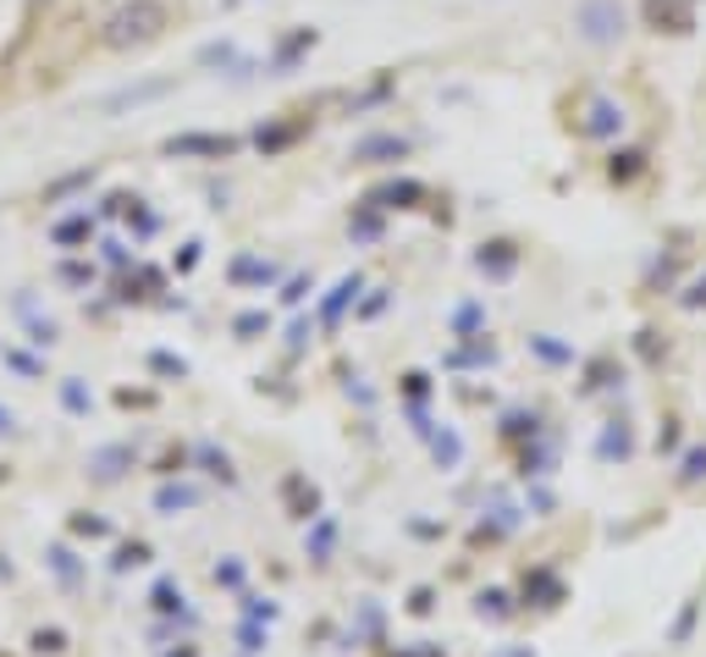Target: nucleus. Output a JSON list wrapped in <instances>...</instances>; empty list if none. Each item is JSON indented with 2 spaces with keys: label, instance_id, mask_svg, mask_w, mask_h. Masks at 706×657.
<instances>
[{
  "label": "nucleus",
  "instance_id": "obj_1",
  "mask_svg": "<svg viewBox=\"0 0 706 657\" xmlns=\"http://www.w3.org/2000/svg\"><path fill=\"white\" fill-rule=\"evenodd\" d=\"M166 23H172V12L161 7V0H122V7L100 23V45L117 51V56H128V51L155 45L166 34Z\"/></svg>",
  "mask_w": 706,
  "mask_h": 657
},
{
  "label": "nucleus",
  "instance_id": "obj_10",
  "mask_svg": "<svg viewBox=\"0 0 706 657\" xmlns=\"http://www.w3.org/2000/svg\"><path fill=\"white\" fill-rule=\"evenodd\" d=\"M514 265H519V249H514L508 238L481 243V254H475V271H481V276H514Z\"/></svg>",
  "mask_w": 706,
  "mask_h": 657
},
{
  "label": "nucleus",
  "instance_id": "obj_14",
  "mask_svg": "<svg viewBox=\"0 0 706 657\" xmlns=\"http://www.w3.org/2000/svg\"><path fill=\"white\" fill-rule=\"evenodd\" d=\"M194 503H199V492L183 486V481H166V486L155 492V514H177V508H194Z\"/></svg>",
  "mask_w": 706,
  "mask_h": 657
},
{
  "label": "nucleus",
  "instance_id": "obj_15",
  "mask_svg": "<svg viewBox=\"0 0 706 657\" xmlns=\"http://www.w3.org/2000/svg\"><path fill=\"white\" fill-rule=\"evenodd\" d=\"M18 309H23V320H29L34 343H40V349H51V343H56V320H51V315H40V309H34L29 298H18Z\"/></svg>",
  "mask_w": 706,
  "mask_h": 657
},
{
  "label": "nucleus",
  "instance_id": "obj_26",
  "mask_svg": "<svg viewBox=\"0 0 706 657\" xmlns=\"http://www.w3.org/2000/svg\"><path fill=\"white\" fill-rule=\"evenodd\" d=\"M111 563H117V569H139V563H150V547H144V541H128Z\"/></svg>",
  "mask_w": 706,
  "mask_h": 657
},
{
  "label": "nucleus",
  "instance_id": "obj_22",
  "mask_svg": "<svg viewBox=\"0 0 706 657\" xmlns=\"http://www.w3.org/2000/svg\"><path fill=\"white\" fill-rule=\"evenodd\" d=\"M199 464H205L210 475H221V481H232V459H227L221 448H210V442H205V448H199Z\"/></svg>",
  "mask_w": 706,
  "mask_h": 657
},
{
  "label": "nucleus",
  "instance_id": "obj_33",
  "mask_svg": "<svg viewBox=\"0 0 706 657\" xmlns=\"http://www.w3.org/2000/svg\"><path fill=\"white\" fill-rule=\"evenodd\" d=\"M536 426H541L536 415H508V426H503V431H508V437H525V431L536 437Z\"/></svg>",
  "mask_w": 706,
  "mask_h": 657
},
{
  "label": "nucleus",
  "instance_id": "obj_19",
  "mask_svg": "<svg viewBox=\"0 0 706 657\" xmlns=\"http://www.w3.org/2000/svg\"><path fill=\"white\" fill-rule=\"evenodd\" d=\"M51 569H56L62 585H78V558H73L67 547H51Z\"/></svg>",
  "mask_w": 706,
  "mask_h": 657
},
{
  "label": "nucleus",
  "instance_id": "obj_44",
  "mask_svg": "<svg viewBox=\"0 0 706 657\" xmlns=\"http://www.w3.org/2000/svg\"><path fill=\"white\" fill-rule=\"evenodd\" d=\"M172 657H194V651H188V646H183V651H172Z\"/></svg>",
  "mask_w": 706,
  "mask_h": 657
},
{
  "label": "nucleus",
  "instance_id": "obj_21",
  "mask_svg": "<svg viewBox=\"0 0 706 657\" xmlns=\"http://www.w3.org/2000/svg\"><path fill=\"white\" fill-rule=\"evenodd\" d=\"M89 232H95V221H89V216H73V221L56 227V243H84Z\"/></svg>",
  "mask_w": 706,
  "mask_h": 657
},
{
  "label": "nucleus",
  "instance_id": "obj_42",
  "mask_svg": "<svg viewBox=\"0 0 706 657\" xmlns=\"http://www.w3.org/2000/svg\"><path fill=\"white\" fill-rule=\"evenodd\" d=\"M398 657H442V646H420V651H398Z\"/></svg>",
  "mask_w": 706,
  "mask_h": 657
},
{
  "label": "nucleus",
  "instance_id": "obj_17",
  "mask_svg": "<svg viewBox=\"0 0 706 657\" xmlns=\"http://www.w3.org/2000/svg\"><path fill=\"white\" fill-rule=\"evenodd\" d=\"M596 448H602V459H629V453H635V442H629V431H624V426H613Z\"/></svg>",
  "mask_w": 706,
  "mask_h": 657
},
{
  "label": "nucleus",
  "instance_id": "obj_12",
  "mask_svg": "<svg viewBox=\"0 0 706 657\" xmlns=\"http://www.w3.org/2000/svg\"><path fill=\"white\" fill-rule=\"evenodd\" d=\"M360 287H365L360 276H342V282L326 293V304H320V320H326V326H337V320H342V309H348L353 298H360Z\"/></svg>",
  "mask_w": 706,
  "mask_h": 657
},
{
  "label": "nucleus",
  "instance_id": "obj_36",
  "mask_svg": "<svg viewBox=\"0 0 706 657\" xmlns=\"http://www.w3.org/2000/svg\"><path fill=\"white\" fill-rule=\"evenodd\" d=\"M216 585H243V569L238 563H216Z\"/></svg>",
  "mask_w": 706,
  "mask_h": 657
},
{
  "label": "nucleus",
  "instance_id": "obj_41",
  "mask_svg": "<svg viewBox=\"0 0 706 657\" xmlns=\"http://www.w3.org/2000/svg\"><path fill=\"white\" fill-rule=\"evenodd\" d=\"M673 442H679V426H673V420H668V426H662V431H657V448H673Z\"/></svg>",
  "mask_w": 706,
  "mask_h": 657
},
{
  "label": "nucleus",
  "instance_id": "obj_18",
  "mask_svg": "<svg viewBox=\"0 0 706 657\" xmlns=\"http://www.w3.org/2000/svg\"><path fill=\"white\" fill-rule=\"evenodd\" d=\"M309 45H315V29H298V34H293V40L282 45V56H276V67H293V62H298V56H304Z\"/></svg>",
  "mask_w": 706,
  "mask_h": 657
},
{
  "label": "nucleus",
  "instance_id": "obj_3",
  "mask_svg": "<svg viewBox=\"0 0 706 657\" xmlns=\"http://www.w3.org/2000/svg\"><path fill=\"white\" fill-rule=\"evenodd\" d=\"M624 122H629V117H624V106H618L613 95H591V100H585V111H580V133H585V139H596V144L618 139V133H624Z\"/></svg>",
  "mask_w": 706,
  "mask_h": 657
},
{
  "label": "nucleus",
  "instance_id": "obj_4",
  "mask_svg": "<svg viewBox=\"0 0 706 657\" xmlns=\"http://www.w3.org/2000/svg\"><path fill=\"white\" fill-rule=\"evenodd\" d=\"M166 155H177V161H188V155L227 161V155H238V139H227V133H177V139H166Z\"/></svg>",
  "mask_w": 706,
  "mask_h": 657
},
{
  "label": "nucleus",
  "instance_id": "obj_6",
  "mask_svg": "<svg viewBox=\"0 0 706 657\" xmlns=\"http://www.w3.org/2000/svg\"><path fill=\"white\" fill-rule=\"evenodd\" d=\"M166 95H172V78H150V84H133V89H117V95H106V100H100V111H106V117H117V111H128V106L139 111V106H150V100H166Z\"/></svg>",
  "mask_w": 706,
  "mask_h": 657
},
{
  "label": "nucleus",
  "instance_id": "obj_43",
  "mask_svg": "<svg viewBox=\"0 0 706 657\" xmlns=\"http://www.w3.org/2000/svg\"><path fill=\"white\" fill-rule=\"evenodd\" d=\"M7 431H12V409H7V404H0V437H7Z\"/></svg>",
  "mask_w": 706,
  "mask_h": 657
},
{
  "label": "nucleus",
  "instance_id": "obj_20",
  "mask_svg": "<svg viewBox=\"0 0 706 657\" xmlns=\"http://www.w3.org/2000/svg\"><path fill=\"white\" fill-rule=\"evenodd\" d=\"M679 481H684V486L706 481V448H690V453H684V464H679Z\"/></svg>",
  "mask_w": 706,
  "mask_h": 657
},
{
  "label": "nucleus",
  "instance_id": "obj_31",
  "mask_svg": "<svg viewBox=\"0 0 706 657\" xmlns=\"http://www.w3.org/2000/svg\"><path fill=\"white\" fill-rule=\"evenodd\" d=\"M530 591H536V596H547V602H558V596H563L552 574H536V580H525V596H530Z\"/></svg>",
  "mask_w": 706,
  "mask_h": 657
},
{
  "label": "nucleus",
  "instance_id": "obj_38",
  "mask_svg": "<svg viewBox=\"0 0 706 657\" xmlns=\"http://www.w3.org/2000/svg\"><path fill=\"white\" fill-rule=\"evenodd\" d=\"M62 276H67V282H73V287H84V282H89V276H95V271H89V265H62Z\"/></svg>",
  "mask_w": 706,
  "mask_h": 657
},
{
  "label": "nucleus",
  "instance_id": "obj_32",
  "mask_svg": "<svg viewBox=\"0 0 706 657\" xmlns=\"http://www.w3.org/2000/svg\"><path fill=\"white\" fill-rule=\"evenodd\" d=\"M232 332H238V338H260V332H265V315H238Z\"/></svg>",
  "mask_w": 706,
  "mask_h": 657
},
{
  "label": "nucleus",
  "instance_id": "obj_35",
  "mask_svg": "<svg viewBox=\"0 0 706 657\" xmlns=\"http://www.w3.org/2000/svg\"><path fill=\"white\" fill-rule=\"evenodd\" d=\"M150 365H155L161 376H188V365H183V360H172V354H155Z\"/></svg>",
  "mask_w": 706,
  "mask_h": 657
},
{
  "label": "nucleus",
  "instance_id": "obj_16",
  "mask_svg": "<svg viewBox=\"0 0 706 657\" xmlns=\"http://www.w3.org/2000/svg\"><path fill=\"white\" fill-rule=\"evenodd\" d=\"M640 166H646V155H640V150H618V155L607 161L613 183H629V177H640Z\"/></svg>",
  "mask_w": 706,
  "mask_h": 657
},
{
  "label": "nucleus",
  "instance_id": "obj_7",
  "mask_svg": "<svg viewBox=\"0 0 706 657\" xmlns=\"http://www.w3.org/2000/svg\"><path fill=\"white\" fill-rule=\"evenodd\" d=\"M404 155H409V139H398V133H371V139L353 144V161L360 166H387V161H404Z\"/></svg>",
  "mask_w": 706,
  "mask_h": 657
},
{
  "label": "nucleus",
  "instance_id": "obj_8",
  "mask_svg": "<svg viewBox=\"0 0 706 657\" xmlns=\"http://www.w3.org/2000/svg\"><path fill=\"white\" fill-rule=\"evenodd\" d=\"M646 23L662 34H684L690 29V0H646Z\"/></svg>",
  "mask_w": 706,
  "mask_h": 657
},
{
  "label": "nucleus",
  "instance_id": "obj_13",
  "mask_svg": "<svg viewBox=\"0 0 706 657\" xmlns=\"http://www.w3.org/2000/svg\"><path fill=\"white\" fill-rule=\"evenodd\" d=\"M232 282H260V287H265V282H276V265L260 260V254H238V260H232Z\"/></svg>",
  "mask_w": 706,
  "mask_h": 657
},
{
  "label": "nucleus",
  "instance_id": "obj_27",
  "mask_svg": "<svg viewBox=\"0 0 706 657\" xmlns=\"http://www.w3.org/2000/svg\"><path fill=\"white\" fill-rule=\"evenodd\" d=\"M150 602H155V607H161V613H177V607H183V591H177V585H172V580H161V585H155V596H150Z\"/></svg>",
  "mask_w": 706,
  "mask_h": 657
},
{
  "label": "nucleus",
  "instance_id": "obj_24",
  "mask_svg": "<svg viewBox=\"0 0 706 657\" xmlns=\"http://www.w3.org/2000/svg\"><path fill=\"white\" fill-rule=\"evenodd\" d=\"M353 238H360V243H371V238H382V216L365 205L360 216H353Z\"/></svg>",
  "mask_w": 706,
  "mask_h": 657
},
{
  "label": "nucleus",
  "instance_id": "obj_23",
  "mask_svg": "<svg viewBox=\"0 0 706 657\" xmlns=\"http://www.w3.org/2000/svg\"><path fill=\"white\" fill-rule=\"evenodd\" d=\"M475 607H481V618H508V613H514V607H508V591H481Z\"/></svg>",
  "mask_w": 706,
  "mask_h": 657
},
{
  "label": "nucleus",
  "instance_id": "obj_25",
  "mask_svg": "<svg viewBox=\"0 0 706 657\" xmlns=\"http://www.w3.org/2000/svg\"><path fill=\"white\" fill-rule=\"evenodd\" d=\"M62 404H67L73 415H89V393H84V382H62Z\"/></svg>",
  "mask_w": 706,
  "mask_h": 657
},
{
  "label": "nucleus",
  "instance_id": "obj_37",
  "mask_svg": "<svg viewBox=\"0 0 706 657\" xmlns=\"http://www.w3.org/2000/svg\"><path fill=\"white\" fill-rule=\"evenodd\" d=\"M679 304H684V309H701V304H706V276H701V282H690V293H684Z\"/></svg>",
  "mask_w": 706,
  "mask_h": 657
},
{
  "label": "nucleus",
  "instance_id": "obj_5",
  "mask_svg": "<svg viewBox=\"0 0 706 657\" xmlns=\"http://www.w3.org/2000/svg\"><path fill=\"white\" fill-rule=\"evenodd\" d=\"M128 470H133V448L128 442H111V448L89 453V481H100V486H117Z\"/></svg>",
  "mask_w": 706,
  "mask_h": 657
},
{
  "label": "nucleus",
  "instance_id": "obj_29",
  "mask_svg": "<svg viewBox=\"0 0 706 657\" xmlns=\"http://www.w3.org/2000/svg\"><path fill=\"white\" fill-rule=\"evenodd\" d=\"M34 651H51L56 657V651H67V635L62 629H34Z\"/></svg>",
  "mask_w": 706,
  "mask_h": 657
},
{
  "label": "nucleus",
  "instance_id": "obj_45",
  "mask_svg": "<svg viewBox=\"0 0 706 657\" xmlns=\"http://www.w3.org/2000/svg\"><path fill=\"white\" fill-rule=\"evenodd\" d=\"M508 657H530V651H508Z\"/></svg>",
  "mask_w": 706,
  "mask_h": 657
},
{
  "label": "nucleus",
  "instance_id": "obj_9",
  "mask_svg": "<svg viewBox=\"0 0 706 657\" xmlns=\"http://www.w3.org/2000/svg\"><path fill=\"white\" fill-rule=\"evenodd\" d=\"M420 194H426V188L404 177V183H382V188H371V194H365V205H371V210H409Z\"/></svg>",
  "mask_w": 706,
  "mask_h": 657
},
{
  "label": "nucleus",
  "instance_id": "obj_2",
  "mask_svg": "<svg viewBox=\"0 0 706 657\" xmlns=\"http://www.w3.org/2000/svg\"><path fill=\"white\" fill-rule=\"evenodd\" d=\"M629 18H624V0H574V34L591 51H613L624 40Z\"/></svg>",
  "mask_w": 706,
  "mask_h": 657
},
{
  "label": "nucleus",
  "instance_id": "obj_34",
  "mask_svg": "<svg viewBox=\"0 0 706 657\" xmlns=\"http://www.w3.org/2000/svg\"><path fill=\"white\" fill-rule=\"evenodd\" d=\"M326 552H331V525L320 519L315 525V541H309V558H326Z\"/></svg>",
  "mask_w": 706,
  "mask_h": 657
},
{
  "label": "nucleus",
  "instance_id": "obj_40",
  "mask_svg": "<svg viewBox=\"0 0 706 657\" xmlns=\"http://www.w3.org/2000/svg\"><path fill=\"white\" fill-rule=\"evenodd\" d=\"M304 293H309V276H298V282H287V293H282V298H287V304H298Z\"/></svg>",
  "mask_w": 706,
  "mask_h": 657
},
{
  "label": "nucleus",
  "instance_id": "obj_39",
  "mask_svg": "<svg viewBox=\"0 0 706 657\" xmlns=\"http://www.w3.org/2000/svg\"><path fill=\"white\" fill-rule=\"evenodd\" d=\"M431 607H437L431 591H415V596H409V613H431Z\"/></svg>",
  "mask_w": 706,
  "mask_h": 657
},
{
  "label": "nucleus",
  "instance_id": "obj_30",
  "mask_svg": "<svg viewBox=\"0 0 706 657\" xmlns=\"http://www.w3.org/2000/svg\"><path fill=\"white\" fill-rule=\"evenodd\" d=\"M73 530H78V536H106L111 525H106L100 514H73Z\"/></svg>",
  "mask_w": 706,
  "mask_h": 657
},
{
  "label": "nucleus",
  "instance_id": "obj_28",
  "mask_svg": "<svg viewBox=\"0 0 706 657\" xmlns=\"http://www.w3.org/2000/svg\"><path fill=\"white\" fill-rule=\"evenodd\" d=\"M431 453H437L442 464H459V437H453V431H442V437H431Z\"/></svg>",
  "mask_w": 706,
  "mask_h": 657
},
{
  "label": "nucleus",
  "instance_id": "obj_11",
  "mask_svg": "<svg viewBox=\"0 0 706 657\" xmlns=\"http://www.w3.org/2000/svg\"><path fill=\"white\" fill-rule=\"evenodd\" d=\"M282 497H287V508H293V519H315L320 514V492L304 481V475H287V486H282Z\"/></svg>",
  "mask_w": 706,
  "mask_h": 657
}]
</instances>
